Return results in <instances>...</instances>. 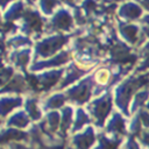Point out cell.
Masks as SVG:
<instances>
[{
	"label": "cell",
	"instance_id": "2e32d148",
	"mask_svg": "<svg viewBox=\"0 0 149 149\" xmlns=\"http://www.w3.org/2000/svg\"><path fill=\"white\" fill-rule=\"evenodd\" d=\"M7 45L8 48L12 47V48H29L33 45V40L27 36V35H14L12 37H9L7 40Z\"/></svg>",
	"mask_w": 149,
	"mask_h": 149
},
{
	"label": "cell",
	"instance_id": "83f0119b",
	"mask_svg": "<svg viewBox=\"0 0 149 149\" xmlns=\"http://www.w3.org/2000/svg\"><path fill=\"white\" fill-rule=\"evenodd\" d=\"M45 121H47V126L54 132L57 128V126L59 125V114L55 111H51L47 114Z\"/></svg>",
	"mask_w": 149,
	"mask_h": 149
},
{
	"label": "cell",
	"instance_id": "5bb4252c",
	"mask_svg": "<svg viewBox=\"0 0 149 149\" xmlns=\"http://www.w3.org/2000/svg\"><path fill=\"white\" fill-rule=\"evenodd\" d=\"M24 12V2L21 0L15 1L10 6H8V8H6V10L3 12V21L14 22L15 20H21Z\"/></svg>",
	"mask_w": 149,
	"mask_h": 149
},
{
	"label": "cell",
	"instance_id": "d6a6232c",
	"mask_svg": "<svg viewBox=\"0 0 149 149\" xmlns=\"http://www.w3.org/2000/svg\"><path fill=\"white\" fill-rule=\"evenodd\" d=\"M140 28L146 37H149V13L140 19Z\"/></svg>",
	"mask_w": 149,
	"mask_h": 149
},
{
	"label": "cell",
	"instance_id": "3957f363",
	"mask_svg": "<svg viewBox=\"0 0 149 149\" xmlns=\"http://www.w3.org/2000/svg\"><path fill=\"white\" fill-rule=\"evenodd\" d=\"M47 20L35 8H27L20 21V30L27 36H34L35 40H40L44 33Z\"/></svg>",
	"mask_w": 149,
	"mask_h": 149
},
{
	"label": "cell",
	"instance_id": "f1b7e54d",
	"mask_svg": "<svg viewBox=\"0 0 149 149\" xmlns=\"http://www.w3.org/2000/svg\"><path fill=\"white\" fill-rule=\"evenodd\" d=\"M120 144V140H109V139H106L105 136H102L100 139V144L98 147V149H118Z\"/></svg>",
	"mask_w": 149,
	"mask_h": 149
},
{
	"label": "cell",
	"instance_id": "484cf974",
	"mask_svg": "<svg viewBox=\"0 0 149 149\" xmlns=\"http://www.w3.org/2000/svg\"><path fill=\"white\" fill-rule=\"evenodd\" d=\"M63 121L62 123V132H66V129L69 128V126L71 125V120H72V115H73V111L70 106H65L63 108Z\"/></svg>",
	"mask_w": 149,
	"mask_h": 149
},
{
	"label": "cell",
	"instance_id": "8d00e7d4",
	"mask_svg": "<svg viewBox=\"0 0 149 149\" xmlns=\"http://www.w3.org/2000/svg\"><path fill=\"white\" fill-rule=\"evenodd\" d=\"M37 1H38V0H24V2H26V3H28L29 6H34Z\"/></svg>",
	"mask_w": 149,
	"mask_h": 149
},
{
	"label": "cell",
	"instance_id": "e575fe53",
	"mask_svg": "<svg viewBox=\"0 0 149 149\" xmlns=\"http://www.w3.org/2000/svg\"><path fill=\"white\" fill-rule=\"evenodd\" d=\"M136 2H137L140 6H142L146 10L149 12V0H136Z\"/></svg>",
	"mask_w": 149,
	"mask_h": 149
},
{
	"label": "cell",
	"instance_id": "7a4b0ae2",
	"mask_svg": "<svg viewBox=\"0 0 149 149\" xmlns=\"http://www.w3.org/2000/svg\"><path fill=\"white\" fill-rule=\"evenodd\" d=\"M146 84H149V74H137L130 76L116 87L115 102L125 114H128V105L134 91L144 86Z\"/></svg>",
	"mask_w": 149,
	"mask_h": 149
},
{
	"label": "cell",
	"instance_id": "9c48e42d",
	"mask_svg": "<svg viewBox=\"0 0 149 149\" xmlns=\"http://www.w3.org/2000/svg\"><path fill=\"white\" fill-rule=\"evenodd\" d=\"M94 65H90V64H84L80 62L77 63H71L66 69H65V74L64 78L62 79V81L59 83L58 88H64L65 86L72 84L74 80H77L78 78H80L84 73H86L90 69H92Z\"/></svg>",
	"mask_w": 149,
	"mask_h": 149
},
{
	"label": "cell",
	"instance_id": "cb8c5ba5",
	"mask_svg": "<svg viewBox=\"0 0 149 149\" xmlns=\"http://www.w3.org/2000/svg\"><path fill=\"white\" fill-rule=\"evenodd\" d=\"M148 99H149V91H148V90H142V91L137 92V93L135 94V98H134L133 104H132V106H130V111H132V112L136 111V109H137L139 107H141Z\"/></svg>",
	"mask_w": 149,
	"mask_h": 149
},
{
	"label": "cell",
	"instance_id": "6da1fadb",
	"mask_svg": "<svg viewBox=\"0 0 149 149\" xmlns=\"http://www.w3.org/2000/svg\"><path fill=\"white\" fill-rule=\"evenodd\" d=\"M83 33H84V28H79L77 31H73L70 35L55 34V35H51L48 37H43V38L41 37L40 40H37V42L35 44V57L50 58V57L55 56L56 52L62 50V48L69 43V41L72 36H74V37L81 36Z\"/></svg>",
	"mask_w": 149,
	"mask_h": 149
},
{
	"label": "cell",
	"instance_id": "d4e9b609",
	"mask_svg": "<svg viewBox=\"0 0 149 149\" xmlns=\"http://www.w3.org/2000/svg\"><path fill=\"white\" fill-rule=\"evenodd\" d=\"M90 121L87 114L85 113V111L83 108H78L76 112V118H74V125H73V132L80 129L85 123H87Z\"/></svg>",
	"mask_w": 149,
	"mask_h": 149
},
{
	"label": "cell",
	"instance_id": "f546056e",
	"mask_svg": "<svg viewBox=\"0 0 149 149\" xmlns=\"http://www.w3.org/2000/svg\"><path fill=\"white\" fill-rule=\"evenodd\" d=\"M20 29V27L17 24H15L14 22H9V21H3L2 23V36H6V35H13L15 34L17 30Z\"/></svg>",
	"mask_w": 149,
	"mask_h": 149
},
{
	"label": "cell",
	"instance_id": "52a82bcc",
	"mask_svg": "<svg viewBox=\"0 0 149 149\" xmlns=\"http://www.w3.org/2000/svg\"><path fill=\"white\" fill-rule=\"evenodd\" d=\"M118 30L120 36L128 42L129 44H135L136 47H141L146 36L141 31V28L134 23H127L118 20Z\"/></svg>",
	"mask_w": 149,
	"mask_h": 149
},
{
	"label": "cell",
	"instance_id": "7402d4cb",
	"mask_svg": "<svg viewBox=\"0 0 149 149\" xmlns=\"http://www.w3.org/2000/svg\"><path fill=\"white\" fill-rule=\"evenodd\" d=\"M40 10L44 15H51L56 7L61 5V0H38L37 1Z\"/></svg>",
	"mask_w": 149,
	"mask_h": 149
},
{
	"label": "cell",
	"instance_id": "30bf717a",
	"mask_svg": "<svg viewBox=\"0 0 149 149\" xmlns=\"http://www.w3.org/2000/svg\"><path fill=\"white\" fill-rule=\"evenodd\" d=\"M63 73H65V70L59 69V70H51V71H47L41 74H37L36 78L38 81V91H49L51 87L58 84L59 79L63 77Z\"/></svg>",
	"mask_w": 149,
	"mask_h": 149
},
{
	"label": "cell",
	"instance_id": "ac0fdd59",
	"mask_svg": "<svg viewBox=\"0 0 149 149\" xmlns=\"http://www.w3.org/2000/svg\"><path fill=\"white\" fill-rule=\"evenodd\" d=\"M108 132L116 133V134H125V120L121 118L119 113H114L112 119L107 125Z\"/></svg>",
	"mask_w": 149,
	"mask_h": 149
},
{
	"label": "cell",
	"instance_id": "f35d334b",
	"mask_svg": "<svg viewBox=\"0 0 149 149\" xmlns=\"http://www.w3.org/2000/svg\"><path fill=\"white\" fill-rule=\"evenodd\" d=\"M143 140H144V142H146V143H148V146H149V133H146V134H144Z\"/></svg>",
	"mask_w": 149,
	"mask_h": 149
},
{
	"label": "cell",
	"instance_id": "9a60e30c",
	"mask_svg": "<svg viewBox=\"0 0 149 149\" xmlns=\"http://www.w3.org/2000/svg\"><path fill=\"white\" fill-rule=\"evenodd\" d=\"M94 141V134L92 128H87L84 133L73 137V143L78 149H87Z\"/></svg>",
	"mask_w": 149,
	"mask_h": 149
},
{
	"label": "cell",
	"instance_id": "4dcf8cb0",
	"mask_svg": "<svg viewBox=\"0 0 149 149\" xmlns=\"http://www.w3.org/2000/svg\"><path fill=\"white\" fill-rule=\"evenodd\" d=\"M26 134L22 132H19L16 129H8V130H3L2 133V140H20L22 137H24Z\"/></svg>",
	"mask_w": 149,
	"mask_h": 149
},
{
	"label": "cell",
	"instance_id": "74e56055",
	"mask_svg": "<svg viewBox=\"0 0 149 149\" xmlns=\"http://www.w3.org/2000/svg\"><path fill=\"white\" fill-rule=\"evenodd\" d=\"M129 149H137V146L134 141H130L129 142Z\"/></svg>",
	"mask_w": 149,
	"mask_h": 149
},
{
	"label": "cell",
	"instance_id": "d6986e66",
	"mask_svg": "<svg viewBox=\"0 0 149 149\" xmlns=\"http://www.w3.org/2000/svg\"><path fill=\"white\" fill-rule=\"evenodd\" d=\"M66 101V95L63 93H55L50 95L44 102H43V108L44 109H55L61 106Z\"/></svg>",
	"mask_w": 149,
	"mask_h": 149
},
{
	"label": "cell",
	"instance_id": "e0dca14e",
	"mask_svg": "<svg viewBox=\"0 0 149 149\" xmlns=\"http://www.w3.org/2000/svg\"><path fill=\"white\" fill-rule=\"evenodd\" d=\"M22 98L21 97H8L1 99V115L5 116L14 108L21 106Z\"/></svg>",
	"mask_w": 149,
	"mask_h": 149
},
{
	"label": "cell",
	"instance_id": "7c38bea8",
	"mask_svg": "<svg viewBox=\"0 0 149 149\" xmlns=\"http://www.w3.org/2000/svg\"><path fill=\"white\" fill-rule=\"evenodd\" d=\"M30 54H31L30 48H23L20 50H15L8 54L9 56L8 62L14 64V66L20 69L21 71H26V69L28 68L29 61H30Z\"/></svg>",
	"mask_w": 149,
	"mask_h": 149
},
{
	"label": "cell",
	"instance_id": "ab89813d",
	"mask_svg": "<svg viewBox=\"0 0 149 149\" xmlns=\"http://www.w3.org/2000/svg\"><path fill=\"white\" fill-rule=\"evenodd\" d=\"M147 106H148V109H149V100H148V104H147Z\"/></svg>",
	"mask_w": 149,
	"mask_h": 149
},
{
	"label": "cell",
	"instance_id": "4316f807",
	"mask_svg": "<svg viewBox=\"0 0 149 149\" xmlns=\"http://www.w3.org/2000/svg\"><path fill=\"white\" fill-rule=\"evenodd\" d=\"M73 19H74V23L77 26H79V27H81V26H84V24H86L88 22V19L86 17L85 13L78 6H76L73 8Z\"/></svg>",
	"mask_w": 149,
	"mask_h": 149
},
{
	"label": "cell",
	"instance_id": "8992f818",
	"mask_svg": "<svg viewBox=\"0 0 149 149\" xmlns=\"http://www.w3.org/2000/svg\"><path fill=\"white\" fill-rule=\"evenodd\" d=\"M88 109H90L91 114L93 115L95 123L98 126H102V123L105 122V119L107 118V115L109 114V112L112 109V95H111V93L106 92L100 98L93 100L90 104Z\"/></svg>",
	"mask_w": 149,
	"mask_h": 149
},
{
	"label": "cell",
	"instance_id": "1f68e13d",
	"mask_svg": "<svg viewBox=\"0 0 149 149\" xmlns=\"http://www.w3.org/2000/svg\"><path fill=\"white\" fill-rule=\"evenodd\" d=\"M14 74V69L10 66V65H2V71H1V83H2V86H5L8 81H9V79H10V77Z\"/></svg>",
	"mask_w": 149,
	"mask_h": 149
},
{
	"label": "cell",
	"instance_id": "5b68a950",
	"mask_svg": "<svg viewBox=\"0 0 149 149\" xmlns=\"http://www.w3.org/2000/svg\"><path fill=\"white\" fill-rule=\"evenodd\" d=\"M94 83H95L94 81V76L93 74L87 76L85 79L79 81L77 85H74L70 90H68L66 94H68L69 99L71 101H73L74 104L86 102L90 99L93 91H94V88H93Z\"/></svg>",
	"mask_w": 149,
	"mask_h": 149
},
{
	"label": "cell",
	"instance_id": "44dd1931",
	"mask_svg": "<svg viewBox=\"0 0 149 149\" xmlns=\"http://www.w3.org/2000/svg\"><path fill=\"white\" fill-rule=\"evenodd\" d=\"M28 123H29V118H28V115H27L24 112H22V111H19V112H16L15 114H13V115L8 119V121H7V125H8V126L10 125V126L20 127V128L26 127Z\"/></svg>",
	"mask_w": 149,
	"mask_h": 149
},
{
	"label": "cell",
	"instance_id": "ffe728a7",
	"mask_svg": "<svg viewBox=\"0 0 149 149\" xmlns=\"http://www.w3.org/2000/svg\"><path fill=\"white\" fill-rule=\"evenodd\" d=\"M26 109L28 115L33 120H40L41 119V112L37 107V98L36 97H28L26 100Z\"/></svg>",
	"mask_w": 149,
	"mask_h": 149
},
{
	"label": "cell",
	"instance_id": "ba28073f",
	"mask_svg": "<svg viewBox=\"0 0 149 149\" xmlns=\"http://www.w3.org/2000/svg\"><path fill=\"white\" fill-rule=\"evenodd\" d=\"M72 56L70 54L69 50H62L58 54H56L55 56L47 58V59H38L35 61L33 63V65L30 66L31 71H40L43 69H48V68H54V66H61L64 65L66 63H69L71 61Z\"/></svg>",
	"mask_w": 149,
	"mask_h": 149
},
{
	"label": "cell",
	"instance_id": "603a6c76",
	"mask_svg": "<svg viewBox=\"0 0 149 149\" xmlns=\"http://www.w3.org/2000/svg\"><path fill=\"white\" fill-rule=\"evenodd\" d=\"M141 58L140 64L137 66V71H146L149 69V41L140 49V56Z\"/></svg>",
	"mask_w": 149,
	"mask_h": 149
},
{
	"label": "cell",
	"instance_id": "277c9868",
	"mask_svg": "<svg viewBox=\"0 0 149 149\" xmlns=\"http://www.w3.org/2000/svg\"><path fill=\"white\" fill-rule=\"evenodd\" d=\"M74 29V19L68 8H59L54 16L47 21L44 33H68Z\"/></svg>",
	"mask_w": 149,
	"mask_h": 149
},
{
	"label": "cell",
	"instance_id": "836d02e7",
	"mask_svg": "<svg viewBox=\"0 0 149 149\" xmlns=\"http://www.w3.org/2000/svg\"><path fill=\"white\" fill-rule=\"evenodd\" d=\"M137 115H139L141 122H142L144 126L149 127V113H148L147 111H140Z\"/></svg>",
	"mask_w": 149,
	"mask_h": 149
},
{
	"label": "cell",
	"instance_id": "8fae6325",
	"mask_svg": "<svg viewBox=\"0 0 149 149\" xmlns=\"http://www.w3.org/2000/svg\"><path fill=\"white\" fill-rule=\"evenodd\" d=\"M118 15L125 21L140 20L142 16V7L136 1H126L119 6Z\"/></svg>",
	"mask_w": 149,
	"mask_h": 149
},
{
	"label": "cell",
	"instance_id": "4fadbf2b",
	"mask_svg": "<svg viewBox=\"0 0 149 149\" xmlns=\"http://www.w3.org/2000/svg\"><path fill=\"white\" fill-rule=\"evenodd\" d=\"M28 83L26 77L22 74H16L13 79H10L3 87H2V93L9 92V93H22L26 90H28Z\"/></svg>",
	"mask_w": 149,
	"mask_h": 149
},
{
	"label": "cell",
	"instance_id": "d590c367",
	"mask_svg": "<svg viewBox=\"0 0 149 149\" xmlns=\"http://www.w3.org/2000/svg\"><path fill=\"white\" fill-rule=\"evenodd\" d=\"M14 0H1V7H2V10L5 12L6 10V6L9 5V2H12Z\"/></svg>",
	"mask_w": 149,
	"mask_h": 149
}]
</instances>
